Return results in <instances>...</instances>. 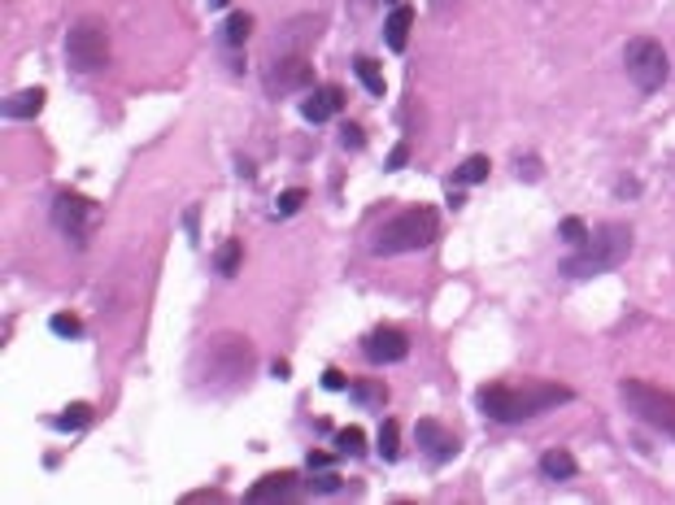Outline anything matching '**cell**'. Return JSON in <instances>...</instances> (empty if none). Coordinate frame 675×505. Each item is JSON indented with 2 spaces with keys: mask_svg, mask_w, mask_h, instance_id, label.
<instances>
[{
  "mask_svg": "<svg viewBox=\"0 0 675 505\" xmlns=\"http://www.w3.org/2000/svg\"><path fill=\"white\" fill-rule=\"evenodd\" d=\"M336 445H340V453H349V457H358V453L366 449V436H362V427H344L336 436Z\"/></svg>",
  "mask_w": 675,
  "mask_h": 505,
  "instance_id": "cell-23",
  "label": "cell"
},
{
  "mask_svg": "<svg viewBox=\"0 0 675 505\" xmlns=\"http://www.w3.org/2000/svg\"><path fill=\"white\" fill-rule=\"evenodd\" d=\"M575 457L563 449H549V453H540V475L545 479H554V483H563V479H575Z\"/></svg>",
  "mask_w": 675,
  "mask_h": 505,
  "instance_id": "cell-16",
  "label": "cell"
},
{
  "mask_svg": "<svg viewBox=\"0 0 675 505\" xmlns=\"http://www.w3.org/2000/svg\"><path fill=\"white\" fill-rule=\"evenodd\" d=\"M405 162H410V148H405V144H396L393 153H388V170H401Z\"/></svg>",
  "mask_w": 675,
  "mask_h": 505,
  "instance_id": "cell-28",
  "label": "cell"
},
{
  "mask_svg": "<svg viewBox=\"0 0 675 505\" xmlns=\"http://www.w3.org/2000/svg\"><path fill=\"white\" fill-rule=\"evenodd\" d=\"M358 79L366 84L370 96H384V75H379V66H375L370 57H358Z\"/></svg>",
  "mask_w": 675,
  "mask_h": 505,
  "instance_id": "cell-19",
  "label": "cell"
},
{
  "mask_svg": "<svg viewBox=\"0 0 675 505\" xmlns=\"http://www.w3.org/2000/svg\"><path fill=\"white\" fill-rule=\"evenodd\" d=\"M623 66H627V79L641 87V92H658V87L667 84V49L658 44V40H649V35H636V40H627V49H623Z\"/></svg>",
  "mask_w": 675,
  "mask_h": 505,
  "instance_id": "cell-5",
  "label": "cell"
},
{
  "mask_svg": "<svg viewBox=\"0 0 675 505\" xmlns=\"http://www.w3.org/2000/svg\"><path fill=\"white\" fill-rule=\"evenodd\" d=\"M453 179H457V183H484V179H488V157H479V153L475 157H466Z\"/></svg>",
  "mask_w": 675,
  "mask_h": 505,
  "instance_id": "cell-18",
  "label": "cell"
},
{
  "mask_svg": "<svg viewBox=\"0 0 675 505\" xmlns=\"http://www.w3.org/2000/svg\"><path fill=\"white\" fill-rule=\"evenodd\" d=\"M619 396L627 401V410H632L636 419H645L649 427H658L662 436H671L675 440V393L653 388V384H645V379H623Z\"/></svg>",
  "mask_w": 675,
  "mask_h": 505,
  "instance_id": "cell-4",
  "label": "cell"
},
{
  "mask_svg": "<svg viewBox=\"0 0 675 505\" xmlns=\"http://www.w3.org/2000/svg\"><path fill=\"white\" fill-rule=\"evenodd\" d=\"M340 105H344V92H340L336 84H327V87H318L310 101L301 105V113L310 118V122H327V118H336Z\"/></svg>",
  "mask_w": 675,
  "mask_h": 505,
  "instance_id": "cell-11",
  "label": "cell"
},
{
  "mask_svg": "<svg viewBox=\"0 0 675 505\" xmlns=\"http://www.w3.org/2000/svg\"><path fill=\"white\" fill-rule=\"evenodd\" d=\"M344 148H362V131L358 127H344Z\"/></svg>",
  "mask_w": 675,
  "mask_h": 505,
  "instance_id": "cell-29",
  "label": "cell"
},
{
  "mask_svg": "<svg viewBox=\"0 0 675 505\" xmlns=\"http://www.w3.org/2000/svg\"><path fill=\"white\" fill-rule=\"evenodd\" d=\"M310 488H318V492H336V488H340V475H332V471H327V475L310 479Z\"/></svg>",
  "mask_w": 675,
  "mask_h": 505,
  "instance_id": "cell-27",
  "label": "cell"
},
{
  "mask_svg": "<svg viewBox=\"0 0 675 505\" xmlns=\"http://www.w3.org/2000/svg\"><path fill=\"white\" fill-rule=\"evenodd\" d=\"M379 453H384L388 462L401 453V427H396V419H384V427H379Z\"/></svg>",
  "mask_w": 675,
  "mask_h": 505,
  "instance_id": "cell-20",
  "label": "cell"
},
{
  "mask_svg": "<svg viewBox=\"0 0 675 505\" xmlns=\"http://www.w3.org/2000/svg\"><path fill=\"white\" fill-rule=\"evenodd\" d=\"M410 27H414V9L396 4L393 13H388V22H384V40H388L393 53H401V49L410 44Z\"/></svg>",
  "mask_w": 675,
  "mask_h": 505,
  "instance_id": "cell-12",
  "label": "cell"
},
{
  "mask_svg": "<svg viewBox=\"0 0 675 505\" xmlns=\"http://www.w3.org/2000/svg\"><path fill=\"white\" fill-rule=\"evenodd\" d=\"M249 31H253V18H249V13H231V18L223 22V40L226 44H244Z\"/></svg>",
  "mask_w": 675,
  "mask_h": 505,
  "instance_id": "cell-17",
  "label": "cell"
},
{
  "mask_svg": "<svg viewBox=\"0 0 675 505\" xmlns=\"http://www.w3.org/2000/svg\"><path fill=\"white\" fill-rule=\"evenodd\" d=\"M314 66L306 61V53H280V61L266 70V87L280 96V92H297V87H310Z\"/></svg>",
  "mask_w": 675,
  "mask_h": 505,
  "instance_id": "cell-8",
  "label": "cell"
},
{
  "mask_svg": "<svg viewBox=\"0 0 675 505\" xmlns=\"http://www.w3.org/2000/svg\"><path fill=\"white\" fill-rule=\"evenodd\" d=\"M327 462H332V453H310V471L314 466H327Z\"/></svg>",
  "mask_w": 675,
  "mask_h": 505,
  "instance_id": "cell-32",
  "label": "cell"
},
{
  "mask_svg": "<svg viewBox=\"0 0 675 505\" xmlns=\"http://www.w3.org/2000/svg\"><path fill=\"white\" fill-rule=\"evenodd\" d=\"M49 327H53V336H66V340L84 336V323H79L75 314H53V318H49Z\"/></svg>",
  "mask_w": 675,
  "mask_h": 505,
  "instance_id": "cell-21",
  "label": "cell"
},
{
  "mask_svg": "<svg viewBox=\"0 0 675 505\" xmlns=\"http://www.w3.org/2000/svg\"><path fill=\"white\" fill-rule=\"evenodd\" d=\"M214 266H218V275H235L240 270V244L226 240L223 249H218V257H214Z\"/></svg>",
  "mask_w": 675,
  "mask_h": 505,
  "instance_id": "cell-22",
  "label": "cell"
},
{
  "mask_svg": "<svg viewBox=\"0 0 675 505\" xmlns=\"http://www.w3.org/2000/svg\"><path fill=\"white\" fill-rule=\"evenodd\" d=\"M563 401H571V388H558V384H528V388L493 384V388H479V410L497 422L532 419V414H545Z\"/></svg>",
  "mask_w": 675,
  "mask_h": 505,
  "instance_id": "cell-1",
  "label": "cell"
},
{
  "mask_svg": "<svg viewBox=\"0 0 675 505\" xmlns=\"http://www.w3.org/2000/svg\"><path fill=\"white\" fill-rule=\"evenodd\" d=\"M632 252V231L627 226H601L592 240H584L580 244V252L566 261L563 270L571 275V279H589V275H606V270H615L623 257Z\"/></svg>",
  "mask_w": 675,
  "mask_h": 505,
  "instance_id": "cell-3",
  "label": "cell"
},
{
  "mask_svg": "<svg viewBox=\"0 0 675 505\" xmlns=\"http://www.w3.org/2000/svg\"><path fill=\"white\" fill-rule=\"evenodd\" d=\"M314 35H318V18H297V22L275 40V49H280V53H301Z\"/></svg>",
  "mask_w": 675,
  "mask_h": 505,
  "instance_id": "cell-13",
  "label": "cell"
},
{
  "mask_svg": "<svg viewBox=\"0 0 675 505\" xmlns=\"http://www.w3.org/2000/svg\"><path fill=\"white\" fill-rule=\"evenodd\" d=\"M436 240V209H401L370 235V252L393 257V252L427 249Z\"/></svg>",
  "mask_w": 675,
  "mask_h": 505,
  "instance_id": "cell-2",
  "label": "cell"
},
{
  "mask_svg": "<svg viewBox=\"0 0 675 505\" xmlns=\"http://www.w3.org/2000/svg\"><path fill=\"white\" fill-rule=\"evenodd\" d=\"M362 353L375 366H388V362H401V358L410 353V340H405L401 327H375V332L362 340Z\"/></svg>",
  "mask_w": 675,
  "mask_h": 505,
  "instance_id": "cell-9",
  "label": "cell"
},
{
  "mask_svg": "<svg viewBox=\"0 0 675 505\" xmlns=\"http://www.w3.org/2000/svg\"><path fill=\"white\" fill-rule=\"evenodd\" d=\"M301 205H306V188H288V192L280 197V205H275V214H280V218H288V214H297Z\"/></svg>",
  "mask_w": 675,
  "mask_h": 505,
  "instance_id": "cell-25",
  "label": "cell"
},
{
  "mask_svg": "<svg viewBox=\"0 0 675 505\" xmlns=\"http://www.w3.org/2000/svg\"><path fill=\"white\" fill-rule=\"evenodd\" d=\"M87 422V405H75V414H61V419H53L57 431H75V427H84Z\"/></svg>",
  "mask_w": 675,
  "mask_h": 505,
  "instance_id": "cell-26",
  "label": "cell"
},
{
  "mask_svg": "<svg viewBox=\"0 0 675 505\" xmlns=\"http://www.w3.org/2000/svg\"><path fill=\"white\" fill-rule=\"evenodd\" d=\"M558 231H563L566 244H575V249H580V244H584V240L592 235L589 226H584V218H563V226H558Z\"/></svg>",
  "mask_w": 675,
  "mask_h": 505,
  "instance_id": "cell-24",
  "label": "cell"
},
{
  "mask_svg": "<svg viewBox=\"0 0 675 505\" xmlns=\"http://www.w3.org/2000/svg\"><path fill=\"white\" fill-rule=\"evenodd\" d=\"M188 501H223V492H192Z\"/></svg>",
  "mask_w": 675,
  "mask_h": 505,
  "instance_id": "cell-31",
  "label": "cell"
},
{
  "mask_svg": "<svg viewBox=\"0 0 675 505\" xmlns=\"http://www.w3.org/2000/svg\"><path fill=\"white\" fill-rule=\"evenodd\" d=\"M292 488H297V475H292V471H280V475L257 479L253 488H249V501H275V497H288Z\"/></svg>",
  "mask_w": 675,
  "mask_h": 505,
  "instance_id": "cell-14",
  "label": "cell"
},
{
  "mask_svg": "<svg viewBox=\"0 0 675 505\" xmlns=\"http://www.w3.org/2000/svg\"><path fill=\"white\" fill-rule=\"evenodd\" d=\"M40 110H44V92H40V87H27V92H18V96H9V101L0 105L4 118H35Z\"/></svg>",
  "mask_w": 675,
  "mask_h": 505,
  "instance_id": "cell-15",
  "label": "cell"
},
{
  "mask_svg": "<svg viewBox=\"0 0 675 505\" xmlns=\"http://www.w3.org/2000/svg\"><path fill=\"white\" fill-rule=\"evenodd\" d=\"M323 384H327V388H344V375H340V370H327Z\"/></svg>",
  "mask_w": 675,
  "mask_h": 505,
  "instance_id": "cell-30",
  "label": "cell"
},
{
  "mask_svg": "<svg viewBox=\"0 0 675 505\" xmlns=\"http://www.w3.org/2000/svg\"><path fill=\"white\" fill-rule=\"evenodd\" d=\"M419 445L427 449V457H431V462H445V457H453V449H457V440H453V436L436 419H422L419 422Z\"/></svg>",
  "mask_w": 675,
  "mask_h": 505,
  "instance_id": "cell-10",
  "label": "cell"
},
{
  "mask_svg": "<svg viewBox=\"0 0 675 505\" xmlns=\"http://www.w3.org/2000/svg\"><path fill=\"white\" fill-rule=\"evenodd\" d=\"M66 57H70V66L75 70H101L105 61H110V35H105V22H96V18H84V22H75L70 35H66Z\"/></svg>",
  "mask_w": 675,
  "mask_h": 505,
  "instance_id": "cell-6",
  "label": "cell"
},
{
  "mask_svg": "<svg viewBox=\"0 0 675 505\" xmlns=\"http://www.w3.org/2000/svg\"><path fill=\"white\" fill-rule=\"evenodd\" d=\"M87 223H92V200L75 197V192H61L53 200V226L66 235V240H84Z\"/></svg>",
  "mask_w": 675,
  "mask_h": 505,
  "instance_id": "cell-7",
  "label": "cell"
},
{
  "mask_svg": "<svg viewBox=\"0 0 675 505\" xmlns=\"http://www.w3.org/2000/svg\"><path fill=\"white\" fill-rule=\"evenodd\" d=\"M209 4H214V9H223V4H226V0H209Z\"/></svg>",
  "mask_w": 675,
  "mask_h": 505,
  "instance_id": "cell-33",
  "label": "cell"
}]
</instances>
